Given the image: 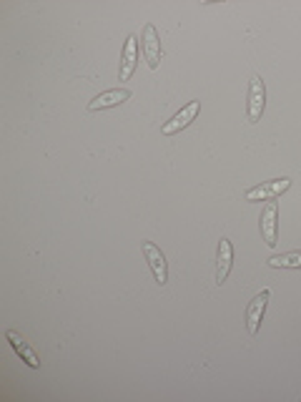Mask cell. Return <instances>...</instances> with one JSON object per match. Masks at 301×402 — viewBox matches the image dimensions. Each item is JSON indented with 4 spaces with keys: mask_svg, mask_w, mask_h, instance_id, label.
I'll return each mask as SVG.
<instances>
[{
    "mask_svg": "<svg viewBox=\"0 0 301 402\" xmlns=\"http://www.w3.org/2000/svg\"><path fill=\"white\" fill-rule=\"evenodd\" d=\"M263 108H266V86H263L261 76H251V86H249V104H246L249 123L261 121Z\"/></svg>",
    "mask_w": 301,
    "mask_h": 402,
    "instance_id": "1",
    "label": "cell"
},
{
    "mask_svg": "<svg viewBox=\"0 0 301 402\" xmlns=\"http://www.w3.org/2000/svg\"><path fill=\"white\" fill-rule=\"evenodd\" d=\"M261 237L266 247H276V242H279V206L274 199L261 211Z\"/></svg>",
    "mask_w": 301,
    "mask_h": 402,
    "instance_id": "2",
    "label": "cell"
},
{
    "mask_svg": "<svg viewBox=\"0 0 301 402\" xmlns=\"http://www.w3.org/2000/svg\"><path fill=\"white\" fill-rule=\"evenodd\" d=\"M289 189H291L289 179H276V182L259 184V186H254L246 191V201H271V199L281 196V194L289 191Z\"/></svg>",
    "mask_w": 301,
    "mask_h": 402,
    "instance_id": "3",
    "label": "cell"
},
{
    "mask_svg": "<svg viewBox=\"0 0 301 402\" xmlns=\"http://www.w3.org/2000/svg\"><path fill=\"white\" fill-rule=\"evenodd\" d=\"M141 249H143V254H146L148 267H151V272H154L156 281H159V284H166V281H169V264H166L164 252L151 242H141Z\"/></svg>",
    "mask_w": 301,
    "mask_h": 402,
    "instance_id": "4",
    "label": "cell"
},
{
    "mask_svg": "<svg viewBox=\"0 0 301 402\" xmlns=\"http://www.w3.org/2000/svg\"><path fill=\"white\" fill-rule=\"evenodd\" d=\"M268 297H271V292H268V289H261V292H259L256 297L249 302V307H246V330L251 332V335H259V327H261Z\"/></svg>",
    "mask_w": 301,
    "mask_h": 402,
    "instance_id": "5",
    "label": "cell"
},
{
    "mask_svg": "<svg viewBox=\"0 0 301 402\" xmlns=\"http://www.w3.org/2000/svg\"><path fill=\"white\" fill-rule=\"evenodd\" d=\"M198 111H201V101H191L186 108H181L169 123H164V128H161V131H164V136H174V133L183 131V128H186L188 123L198 116Z\"/></svg>",
    "mask_w": 301,
    "mask_h": 402,
    "instance_id": "6",
    "label": "cell"
},
{
    "mask_svg": "<svg viewBox=\"0 0 301 402\" xmlns=\"http://www.w3.org/2000/svg\"><path fill=\"white\" fill-rule=\"evenodd\" d=\"M138 66V38L136 35H128L126 45H123V53H120V68H118V78L120 81H128L133 76Z\"/></svg>",
    "mask_w": 301,
    "mask_h": 402,
    "instance_id": "7",
    "label": "cell"
},
{
    "mask_svg": "<svg viewBox=\"0 0 301 402\" xmlns=\"http://www.w3.org/2000/svg\"><path fill=\"white\" fill-rule=\"evenodd\" d=\"M143 53H146V61L151 68H159L161 63V38H159V30L154 26H146L143 28Z\"/></svg>",
    "mask_w": 301,
    "mask_h": 402,
    "instance_id": "8",
    "label": "cell"
},
{
    "mask_svg": "<svg viewBox=\"0 0 301 402\" xmlns=\"http://www.w3.org/2000/svg\"><path fill=\"white\" fill-rule=\"evenodd\" d=\"M231 267H234V247L229 239H221L219 252H216V284H224Z\"/></svg>",
    "mask_w": 301,
    "mask_h": 402,
    "instance_id": "9",
    "label": "cell"
},
{
    "mask_svg": "<svg viewBox=\"0 0 301 402\" xmlns=\"http://www.w3.org/2000/svg\"><path fill=\"white\" fill-rule=\"evenodd\" d=\"M131 99V91L128 89H113V91H106V94L96 96L91 104H88V111H106V108H113V106L126 104Z\"/></svg>",
    "mask_w": 301,
    "mask_h": 402,
    "instance_id": "10",
    "label": "cell"
},
{
    "mask_svg": "<svg viewBox=\"0 0 301 402\" xmlns=\"http://www.w3.org/2000/svg\"><path fill=\"white\" fill-rule=\"evenodd\" d=\"M6 340L11 342V347L16 350V354L23 359V362L28 364V367H33V369H38V367H40V359H38V354H35L33 350L28 347V342L23 340V337L18 335V332L8 330V332H6Z\"/></svg>",
    "mask_w": 301,
    "mask_h": 402,
    "instance_id": "11",
    "label": "cell"
},
{
    "mask_svg": "<svg viewBox=\"0 0 301 402\" xmlns=\"http://www.w3.org/2000/svg\"><path fill=\"white\" fill-rule=\"evenodd\" d=\"M271 267H281V269H301V252L291 254H279V257H271L268 259Z\"/></svg>",
    "mask_w": 301,
    "mask_h": 402,
    "instance_id": "12",
    "label": "cell"
}]
</instances>
